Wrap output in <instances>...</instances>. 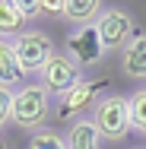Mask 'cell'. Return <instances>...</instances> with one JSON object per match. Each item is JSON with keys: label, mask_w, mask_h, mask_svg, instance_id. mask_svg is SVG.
<instances>
[{"label": "cell", "mask_w": 146, "mask_h": 149, "mask_svg": "<svg viewBox=\"0 0 146 149\" xmlns=\"http://www.w3.org/2000/svg\"><path fill=\"white\" fill-rule=\"evenodd\" d=\"M133 149H143V146H133Z\"/></svg>", "instance_id": "cell-19"}, {"label": "cell", "mask_w": 146, "mask_h": 149, "mask_svg": "<svg viewBox=\"0 0 146 149\" xmlns=\"http://www.w3.org/2000/svg\"><path fill=\"white\" fill-rule=\"evenodd\" d=\"M64 143H67V149H102L105 140H102V133L95 130L92 118H83V120H73V124L67 127Z\"/></svg>", "instance_id": "cell-9"}, {"label": "cell", "mask_w": 146, "mask_h": 149, "mask_svg": "<svg viewBox=\"0 0 146 149\" xmlns=\"http://www.w3.org/2000/svg\"><path fill=\"white\" fill-rule=\"evenodd\" d=\"M0 149H10V146H6V140H3V133H0Z\"/></svg>", "instance_id": "cell-18"}, {"label": "cell", "mask_w": 146, "mask_h": 149, "mask_svg": "<svg viewBox=\"0 0 146 149\" xmlns=\"http://www.w3.org/2000/svg\"><path fill=\"white\" fill-rule=\"evenodd\" d=\"M10 108H13V89L0 86V130L10 124Z\"/></svg>", "instance_id": "cell-15"}, {"label": "cell", "mask_w": 146, "mask_h": 149, "mask_svg": "<svg viewBox=\"0 0 146 149\" xmlns=\"http://www.w3.org/2000/svg\"><path fill=\"white\" fill-rule=\"evenodd\" d=\"M98 89H102V83H95V79H80L73 89H67L64 95L57 98V105H54V111H57L60 118H67L70 124L73 120H83L86 114H92V108L98 105Z\"/></svg>", "instance_id": "cell-6"}, {"label": "cell", "mask_w": 146, "mask_h": 149, "mask_svg": "<svg viewBox=\"0 0 146 149\" xmlns=\"http://www.w3.org/2000/svg\"><path fill=\"white\" fill-rule=\"evenodd\" d=\"M51 95L45 92L41 83H22L19 89L13 92V108H10V124L16 130L26 133H38L45 130V124L51 120Z\"/></svg>", "instance_id": "cell-1"}, {"label": "cell", "mask_w": 146, "mask_h": 149, "mask_svg": "<svg viewBox=\"0 0 146 149\" xmlns=\"http://www.w3.org/2000/svg\"><path fill=\"white\" fill-rule=\"evenodd\" d=\"M95 32H98V41H102L105 54L108 51H124L130 45V38L137 35V22L124 6H105L98 22H95Z\"/></svg>", "instance_id": "cell-3"}, {"label": "cell", "mask_w": 146, "mask_h": 149, "mask_svg": "<svg viewBox=\"0 0 146 149\" xmlns=\"http://www.w3.org/2000/svg\"><path fill=\"white\" fill-rule=\"evenodd\" d=\"M80 79H83V67L70 57L67 51H64V54H54V57L38 70V83L45 86L48 95H57V98L67 89H73Z\"/></svg>", "instance_id": "cell-5"}, {"label": "cell", "mask_w": 146, "mask_h": 149, "mask_svg": "<svg viewBox=\"0 0 146 149\" xmlns=\"http://www.w3.org/2000/svg\"><path fill=\"white\" fill-rule=\"evenodd\" d=\"M67 54L76 60L83 70L92 67V63H98V60L105 57V48H102V41H98L95 26H83V29L70 32V35H67Z\"/></svg>", "instance_id": "cell-7"}, {"label": "cell", "mask_w": 146, "mask_h": 149, "mask_svg": "<svg viewBox=\"0 0 146 149\" xmlns=\"http://www.w3.org/2000/svg\"><path fill=\"white\" fill-rule=\"evenodd\" d=\"M64 3H67V0H41V16L64 19Z\"/></svg>", "instance_id": "cell-16"}, {"label": "cell", "mask_w": 146, "mask_h": 149, "mask_svg": "<svg viewBox=\"0 0 146 149\" xmlns=\"http://www.w3.org/2000/svg\"><path fill=\"white\" fill-rule=\"evenodd\" d=\"M127 108H130V130L146 136V86L127 95Z\"/></svg>", "instance_id": "cell-13"}, {"label": "cell", "mask_w": 146, "mask_h": 149, "mask_svg": "<svg viewBox=\"0 0 146 149\" xmlns=\"http://www.w3.org/2000/svg\"><path fill=\"white\" fill-rule=\"evenodd\" d=\"M26 149H67V143H64V133L45 127V130H38V133L29 136V146Z\"/></svg>", "instance_id": "cell-14"}, {"label": "cell", "mask_w": 146, "mask_h": 149, "mask_svg": "<svg viewBox=\"0 0 146 149\" xmlns=\"http://www.w3.org/2000/svg\"><path fill=\"white\" fill-rule=\"evenodd\" d=\"M0 86H6V89L22 86L19 60H16V51H13V41H6V38H0Z\"/></svg>", "instance_id": "cell-12"}, {"label": "cell", "mask_w": 146, "mask_h": 149, "mask_svg": "<svg viewBox=\"0 0 146 149\" xmlns=\"http://www.w3.org/2000/svg\"><path fill=\"white\" fill-rule=\"evenodd\" d=\"M121 73L127 79H146V32H137L121 51Z\"/></svg>", "instance_id": "cell-8"}, {"label": "cell", "mask_w": 146, "mask_h": 149, "mask_svg": "<svg viewBox=\"0 0 146 149\" xmlns=\"http://www.w3.org/2000/svg\"><path fill=\"white\" fill-rule=\"evenodd\" d=\"M16 3H19V10H22L26 19H38V16H41V0H38V3H35V0H16Z\"/></svg>", "instance_id": "cell-17"}, {"label": "cell", "mask_w": 146, "mask_h": 149, "mask_svg": "<svg viewBox=\"0 0 146 149\" xmlns=\"http://www.w3.org/2000/svg\"><path fill=\"white\" fill-rule=\"evenodd\" d=\"M26 16H22V10H19V3L16 0H0V38H19L22 32H26Z\"/></svg>", "instance_id": "cell-11"}, {"label": "cell", "mask_w": 146, "mask_h": 149, "mask_svg": "<svg viewBox=\"0 0 146 149\" xmlns=\"http://www.w3.org/2000/svg\"><path fill=\"white\" fill-rule=\"evenodd\" d=\"M13 51H16V60H19V70L22 76H32L38 73L48 60L54 57V41L51 35H45L41 29H26L19 38H13Z\"/></svg>", "instance_id": "cell-4"}, {"label": "cell", "mask_w": 146, "mask_h": 149, "mask_svg": "<svg viewBox=\"0 0 146 149\" xmlns=\"http://www.w3.org/2000/svg\"><path fill=\"white\" fill-rule=\"evenodd\" d=\"M92 124H95V130L102 133V140L121 143V140L130 133V108H127V98H124L121 92L102 95L98 105L92 108Z\"/></svg>", "instance_id": "cell-2"}, {"label": "cell", "mask_w": 146, "mask_h": 149, "mask_svg": "<svg viewBox=\"0 0 146 149\" xmlns=\"http://www.w3.org/2000/svg\"><path fill=\"white\" fill-rule=\"evenodd\" d=\"M102 10H105V3H98V0H67L64 3V19L73 22L76 29H83V26L98 22Z\"/></svg>", "instance_id": "cell-10"}]
</instances>
